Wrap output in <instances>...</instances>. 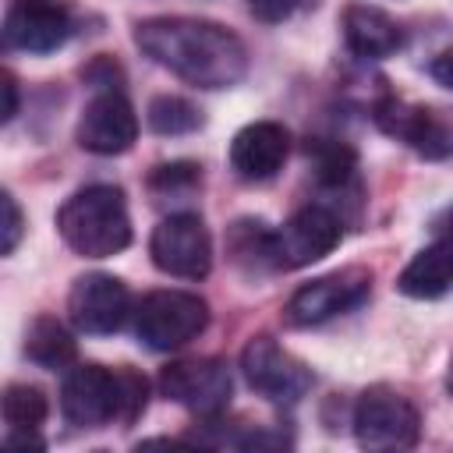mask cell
I'll use <instances>...</instances> for the list:
<instances>
[{"mask_svg":"<svg viewBox=\"0 0 453 453\" xmlns=\"http://www.w3.org/2000/svg\"><path fill=\"white\" fill-rule=\"evenodd\" d=\"M134 46L195 88H230L248 74L241 35L205 18H145L134 25Z\"/></svg>","mask_w":453,"mask_h":453,"instance_id":"obj_1","label":"cell"},{"mask_svg":"<svg viewBox=\"0 0 453 453\" xmlns=\"http://www.w3.org/2000/svg\"><path fill=\"white\" fill-rule=\"evenodd\" d=\"M149 403V382L131 365L106 368L96 361L67 368L60 382V411L78 428L131 425Z\"/></svg>","mask_w":453,"mask_h":453,"instance_id":"obj_2","label":"cell"},{"mask_svg":"<svg viewBox=\"0 0 453 453\" xmlns=\"http://www.w3.org/2000/svg\"><path fill=\"white\" fill-rule=\"evenodd\" d=\"M64 244L81 258H110L131 244V216L117 184H88L57 209Z\"/></svg>","mask_w":453,"mask_h":453,"instance_id":"obj_3","label":"cell"},{"mask_svg":"<svg viewBox=\"0 0 453 453\" xmlns=\"http://www.w3.org/2000/svg\"><path fill=\"white\" fill-rule=\"evenodd\" d=\"M350 425L361 449H411L421 435V411L411 396L379 382L357 396Z\"/></svg>","mask_w":453,"mask_h":453,"instance_id":"obj_4","label":"cell"},{"mask_svg":"<svg viewBox=\"0 0 453 453\" xmlns=\"http://www.w3.org/2000/svg\"><path fill=\"white\" fill-rule=\"evenodd\" d=\"M209 304L188 290H152L134 308V333L149 350H177L202 336Z\"/></svg>","mask_w":453,"mask_h":453,"instance_id":"obj_5","label":"cell"},{"mask_svg":"<svg viewBox=\"0 0 453 453\" xmlns=\"http://www.w3.org/2000/svg\"><path fill=\"white\" fill-rule=\"evenodd\" d=\"M368 294H372V273L361 269V265H343V269L326 273L311 283H301L290 294V301L283 308V319L294 329L322 326L336 315L354 311Z\"/></svg>","mask_w":453,"mask_h":453,"instance_id":"obj_6","label":"cell"},{"mask_svg":"<svg viewBox=\"0 0 453 453\" xmlns=\"http://www.w3.org/2000/svg\"><path fill=\"white\" fill-rule=\"evenodd\" d=\"M159 393L205 421V418H223V411L230 407L234 379L226 361L219 357H184V361H170L159 372Z\"/></svg>","mask_w":453,"mask_h":453,"instance_id":"obj_7","label":"cell"},{"mask_svg":"<svg viewBox=\"0 0 453 453\" xmlns=\"http://www.w3.org/2000/svg\"><path fill=\"white\" fill-rule=\"evenodd\" d=\"M372 117L379 131L403 142L425 159H446L453 156V110L442 106H421L396 96H386L372 106Z\"/></svg>","mask_w":453,"mask_h":453,"instance_id":"obj_8","label":"cell"},{"mask_svg":"<svg viewBox=\"0 0 453 453\" xmlns=\"http://www.w3.org/2000/svg\"><path fill=\"white\" fill-rule=\"evenodd\" d=\"M152 265L177 280H205L212 269V237L195 212H173L149 237Z\"/></svg>","mask_w":453,"mask_h":453,"instance_id":"obj_9","label":"cell"},{"mask_svg":"<svg viewBox=\"0 0 453 453\" xmlns=\"http://www.w3.org/2000/svg\"><path fill=\"white\" fill-rule=\"evenodd\" d=\"M241 372L255 393L273 403H297L311 389V368L273 336H251L241 350Z\"/></svg>","mask_w":453,"mask_h":453,"instance_id":"obj_10","label":"cell"},{"mask_svg":"<svg viewBox=\"0 0 453 453\" xmlns=\"http://www.w3.org/2000/svg\"><path fill=\"white\" fill-rule=\"evenodd\" d=\"M67 315L78 333L110 336L127 322V315H134L131 290L124 280H117L110 273H85L74 280V287L67 294Z\"/></svg>","mask_w":453,"mask_h":453,"instance_id":"obj_11","label":"cell"},{"mask_svg":"<svg viewBox=\"0 0 453 453\" xmlns=\"http://www.w3.org/2000/svg\"><path fill=\"white\" fill-rule=\"evenodd\" d=\"M74 32L67 0H11L4 14V46L21 53H53Z\"/></svg>","mask_w":453,"mask_h":453,"instance_id":"obj_12","label":"cell"},{"mask_svg":"<svg viewBox=\"0 0 453 453\" xmlns=\"http://www.w3.org/2000/svg\"><path fill=\"white\" fill-rule=\"evenodd\" d=\"M78 145L92 156H120L134 145L138 138V117L131 110V103L124 99L120 88H106L96 92L81 117H78V131H74Z\"/></svg>","mask_w":453,"mask_h":453,"instance_id":"obj_13","label":"cell"},{"mask_svg":"<svg viewBox=\"0 0 453 453\" xmlns=\"http://www.w3.org/2000/svg\"><path fill=\"white\" fill-rule=\"evenodd\" d=\"M343 241V223L329 205H304L276 230L280 269H304Z\"/></svg>","mask_w":453,"mask_h":453,"instance_id":"obj_14","label":"cell"},{"mask_svg":"<svg viewBox=\"0 0 453 453\" xmlns=\"http://www.w3.org/2000/svg\"><path fill=\"white\" fill-rule=\"evenodd\" d=\"M287 152H290V131L276 120H255L234 134L230 170L248 184H262L283 170Z\"/></svg>","mask_w":453,"mask_h":453,"instance_id":"obj_15","label":"cell"},{"mask_svg":"<svg viewBox=\"0 0 453 453\" xmlns=\"http://www.w3.org/2000/svg\"><path fill=\"white\" fill-rule=\"evenodd\" d=\"M340 28H343L347 50L365 60H386L403 46L400 25L382 7H372V4H350L340 18Z\"/></svg>","mask_w":453,"mask_h":453,"instance_id":"obj_16","label":"cell"},{"mask_svg":"<svg viewBox=\"0 0 453 453\" xmlns=\"http://www.w3.org/2000/svg\"><path fill=\"white\" fill-rule=\"evenodd\" d=\"M396 290L414 301H435L449 294L453 290V241L439 237L435 244L421 248L396 276Z\"/></svg>","mask_w":453,"mask_h":453,"instance_id":"obj_17","label":"cell"},{"mask_svg":"<svg viewBox=\"0 0 453 453\" xmlns=\"http://www.w3.org/2000/svg\"><path fill=\"white\" fill-rule=\"evenodd\" d=\"M226 255L237 269L258 276V273H273L280 269V258H276V230L265 223V219H237L230 223L226 230Z\"/></svg>","mask_w":453,"mask_h":453,"instance_id":"obj_18","label":"cell"},{"mask_svg":"<svg viewBox=\"0 0 453 453\" xmlns=\"http://www.w3.org/2000/svg\"><path fill=\"white\" fill-rule=\"evenodd\" d=\"M25 357L35 361L39 368L57 372V368L74 365L78 343H74V336L67 333V326H64L60 319L39 315V319L28 326V333H25Z\"/></svg>","mask_w":453,"mask_h":453,"instance_id":"obj_19","label":"cell"},{"mask_svg":"<svg viewBox=\"0 0 453 453\" xmlns=\"http://www.w3.org/2000/svg\"><path fill=\"white\" fill-rule=\"evenodd\" d=\"M308 156L315 163V180L322 188L343 191L347 184H354L357 159H354V149L350 145L333 142V138H315V145H308Z\"/></svg>","mask_w":453,"mask_h":453,"instance_id":"obj_20","label":"cell"},{"mask_svg":"<svg viewBox=\"0 0 453 453\" xmlns=\"http://www.w3.org/2000/svg\"><path fill=\"white\" fill-rule=\"evenodd\" d=\"M50 414L46 393L28 382H11L4 389V421L11 432H39Z\"/></svg>","mask_w":453,"mask_h":453,"instance_id":"obj_21","label":"cell"},{"mask_svg":"<svg viewBox=\"0 0 453 453\" xmlns=\"http://www.w3.org/2000/svg\"><path fill=\"white\" fill-rule=\"evenodd\" d=\"M145 120L156 134H188V131L202 127L198 106L180 99V96H156L145 110Z\"/></svg>","mask_w":453,"mask_h":453,"instance_id":"obj_22","label":"cell"},{"mask_svg":"<svg viewBox=\"0 0 453 453\" xmlns=\"http://www.w3.org/2000/svg\"><path fill=\"white\" fill-rule=\"evenodd\" d=\"M149 184L159 195H180V191H191L195 184H202V166L198 163H159L149 173Z\"/></svg>","mask_w":453,"mask_h":453,"instance_id":"obj_23","label":"cell"},{"mask_svg":"<svg viewBox=\"0 0 453 453\" xmlns=\"http://www.w3.org/2000/svg\"><path fill=\"white\" fill-rule=\"evenodd\" d=\"M81 78H85L92 88H99V92L120 88V67H117L110 57H96L88 67H81Z\"/></svg>","mask_w":453,"mask_h":453,"instance_id":"obj_24","label":"cell"},{"mask_svg":"<svg viewBox=\"0 0 453 453\" xmlns=\"http://www.w3.org/2000/svg\"><path fill=\"white\" fill-rule=\"evenodd\" d=\"M4 255H11L14 248H18V241H21V230H25V219H21V209H18V202H14V195L11 191H4Z\"/></svg>","mask_w":453,"mask_h":453,"instance_id":"obj_25","label":"cell"},{"mask_svg":"<svg viewBox=\"0 0 453 453\" xmlns=\"http://www.w3.org/2000/svg\"><path fill=\"white\" fill-rule=\"evenodd\" d=\"M248 7H251V14H255L258 21L276 25V21L290 18V11L297 7V0H248Z\"/></svg>","mask_w":453,"mask_h":453,"instance_id":"obj_26","label":"cell"},{"mask_svg":"<svg viewBox=\"0 0 453 453\" xmlns=\"http://www.w3.org/2000/svg\"><path fill=\"white\" fill-rule=\"evenodd\" d=\"M428 74H432L442 88H449V92H453V46H449V50H442V53L428 64Z\"/></svg>","mask_w":453,"mask_h":453,"instance_id":"obj_27","label":"cell"},{"mask_svg":"<svg viewBox=\"0 0 453 453\" xmlns=\"http://www.w3.org/2000/svg\"><path fill=\"white\" fill-rule=\"evenodd\" d=\"M4 96H7L4 124H11V120H14V113H18V81H14V74H11V71H4Z\"/></svg>","mask_w":453,"mask_h":453,"instance_id":"obj_28","label":"cell"},{"mask_svg":"<svg viewBox=\"0 0 453 453\" xmlns=\"http://www.w3.org/2000/svg\"><path fill=\"white\" fill-rule=\"evenodd\" d=\"M432 234H435V237H449V241H453V205H446V209L432 219Z\"/></svg>","mask_w":453,"mask_h":453,"instance_id":"obj_29","label":"cell"},{"mask_svg":"<svg viewBox=\"0 0 453 453\" xmlns=\"http://www.w3.org/2000/svg\"><path fill=\"white\" fill-rule=\"evenodd\" d=\"M446 389H449V396H453V357H449V368H446Z\"/></svg>","mask_w":453,"mask_h":453,"instance_id":"obj_30","label":"cell"}]
</instances>
